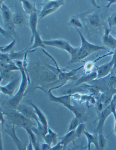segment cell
Wrapping results in <instances>:
<instances>
[{
  "instance_id": "obj_9",
  "label": "cell",
  "mask_w": 116,
  "mask_h": 150,
  "mask_svg": "<svg viewBox=\"0 0 116 150\" xmlns=\"http://www.w3.org/2000/svg\"><path fill=\"white\" fill-rule=\"evenodd\" d=\"M115 106H113L110 103L107 107L105 108L103 111L98 113V123L96 127V131L97 133H103V127L106 119L111 114H112V109Z\"/></svg>"
},
{
  "instance_id": "obj_34",
  "label": "cell",
  "mask_w": 116,
  "mask_h": 150,
  "mask_svg": "<svg viewBox=\"0 0 116 150\" xmlns=\"http://www.w3.org/2000/svg\"><path fill=\"white\" fill-rule=\"evenodd\" d=\"M63 149H64L63 146L59 142L54 145L53 147H51V150H62Z\"/></svg>"
},
{
  "instance_id": "obj_39",
  "label": "cell",
  "mask_w": 116,
  "mask_h": 150,
  "mask_svg": "<svg viewBox=\"0 0 116 150\" xmlns=\"http://www.w3.org/2000/svg\"><path fill=\"white\" fill-rule=\"evenodd\" d=\"M111 104H112L113 106L116 107V94L113 96V98H112V101L111 103Z\"/></svg>"
},
{
  "instance_id": "obj_21",
  "label": "cell",
  "mask_w": 116,
  "mask_h": 150,
  "mask_svg": "<svg viewBox=\"0 0 116 150\" xmlns=\"http://www.w3.org/2000/svg\"><path fill=\"white\" fill-rule=\"evenodd\" d=\"M76 138L77 137L75 134V130H73L69 132H67V134L61 138L60 143L63 146L64 148L69 144L73 142Z\"/></svg>"
},
{
  "instance_id": "obj_5",
  "label": "cell",
  "mask_w": 116,
  "mask_h": 150,
  "mask_svg": "<svg viewBox=\"0 0 116 150\" xmlns=\"http://www.w3.org/2000/svg\"><path fill=\"white\" fill-rule=\"evenodd\" d=\"M93 85L98 87L103 92L116 88V76L111 72L108 76L101 79H97L91 82Z\"/></svg>"
},
{
  "instance_id": "obj_3",
  "label": "cell",
  "mask_w": 116,
  "mask_h": 150,
  "mask_svg": "<svg viewBox=\"0 0 116 150\" xmlns=\"http://www.w3.org/2000/svg\"><path fill=\"white\" fill-rule=\"evenodd\" d=\"M3 113L7 116L8 119L13 125H17L25 130L31 129L33 127L32 120L24 116L21 112L11 110Z\"/></svg>"
},
{
  "instance_id": "obj_33",
  "label": "cell",
  "mask_w": 116,
  "mask_h": 150,
  "mask_svg": "<svg viewBox=\"0 0 116 150\" xmlns=\"http://www.w3.org/2000/svg\"><path fill=\"white\" fill-rule=\"evenodd\" d=\"M112 58L111 59V62H112L113 65V68H116V49L113 50L112 54Z\"/></svg>"
},
{
  "instance_id": "obj_2",
  "label": "cell",
  "mask_w": 116,
  "mask_h": 150,
  "mask_svg": "<svg viewBox=\"0 0 116 150\" xmlns=\"http://www.w3.org/2000/svg\"><path fill=\"white\" fill-rule=\"evenodd\" d=\"M16 64L18 66L21 74V80L19 89L16 94L11 98L9 101V104L13 108H16L18 107L23 97L27 88V85L30 81L29 76L26 69L23 65V62L21 60L15 61Z\"/></svg>"
},
{
  "instance_id": "obj_38",
  "label": "cell",
  "mask_w": 116,
  "mask_h": 150,
  "mask_svg": "<svg viewBox=\"0 0 116 150\" xmlns=\"http://www.w3.org/2000/svg\"><path fill=\"white\" fill-rule=\"evenodd\" d=\"M91 4H92V5L94 7H96L98 9H99L100 7V6L97 4L96 2V0H90Z\"/></svg>"
},
{
  "instance_id": "obj_28",
  "label": "cell",
  "mask_w": 116,
  "mask_h": 150,
  "mask_svg": "<svg viewBox=\"0 0 116 150\" xmlns=\"http://www.w3.org/2000/svg\"><path fill=\"white\" fill-rule=\"evenodd\" d=\"M79 119L78 117H76L72 119L70 124H69V127L68 132L75 130L77 127L79 125Z\"/></svg>"
},
{
  "instance_id": "obj_36",
  "label": "cell",
  "mask_w": 116,
  "mask_h": 150,
  "mask_svg": "<svg viewBox=\"0 0 116 150\" xmlns=\"http://www.w3.org/2000/svg\"><path fill=\"white\" fill-rule=\"evenodd\" d=\"M51 146L47 144V143H42L41 145V150H51Z\"/></svg>"
},
{
  "instance_id": "obj_17",
  "label": "cell",
  "mask_w": 116,
  "mask_h": 150,
  "mask_svg": "<svg viewBox=\"0 0 116 150\" xmlns=\"http://www.w3.org/2000/svg\"><path fill=\"white\" fill-rule=\"evenodd\" d=\"M33 44L32 46L29 48L27 51H32L35 50L38 48H42L44 49L46 48V45H45L44 40H42L41 36L40 35L38 31L35 33V35L34 40H33Z\"/></svg>"
},
{
  "instance_id": "obj_16",
  "label": "cell",
  "mask_w": 116,
  "mask_h": 150,
  "mask_svg": "<svg viewBox=\"0 0 116 150\" xmlns=\"http://www.w3.org/2000/svg\"><path fill=\"white\" fill-rule=\"evenodd\" d=\"M83 134L85 135L88 140V150L91 149V144H93L96 150H100L98 145V134H92L85 130Z\"/></svg>"
},
{
  "instance_id": "obj_15",
  "label": "cell",
  "mask_w": 116,
  "mask_h": 150,
  "mask_svg": "<svg viewBox=\"0 0 116 150\" xmlns=\"http://www.w3.org/2000/svg\"><path fill=\"white\" fill-rule=\"evenodd\" d=\"M86 21L89 25L98 28L101 25V20L98 14L95 12L88 14L85 17Z\"/></svg>"
},
{
  "instance_id": "obj_10",
  "label": "cell",
  "mask_w": 116,
  "mask_h": 150,
  "mask_svg": "<svg viewBox=\"0 0 116 150\" xmlns=\"http://www.w3.org/2000/svg\"><path fill=\"white\" fill-rule=\"evenodd\" d=\"M19 79L18 78H14L9 83L5 86L1 85V93L6 95H8L11 98L14 96V91H15L16 87L19 83Z\"/></svg>"
},
{
  "instance_id": "obj_29",
  "label": "cell",
  "mask_w": 116,
  "mask_h": 150,
  "mask_svg": "<svg viewBox=\"0 0 116 150\" xmlns=\"http://www.w3.org/2000/svg\"><path fill=\"white\" fill-rule=\"evenodd\" d=\"M86 125L85 123H81L79 124L78 127L75 130V134H76L77 138H79L81 137V135L83 134V132L85 130Z\"/></svg>"
},
{
  "instance_id": "obj_14",
  "label": "cell",
  "mask_w": 116,
  "mask_h": 150,
  "mask_svg": "<svg viewBox=\"0 0 116 150\" xmlns=\"http://www.w3.org/2000/svg\"><path fill=\"white\" fill-rule=\"evenodd\" d=\"M21 1L23 10L30 15L31 13L37 11L35 1L33 0H19Z\"/></svg>"
},
{
  "instance_id": "obj_35",
  "label": "cell",
  "mask_w": 116,
  "mask_h": 150,
  "mask_svg": "<svg viewBox=\"0 0 116 150\" xmlns=\"http://www.w3.org/2000/svg\"><path fill=\"white\" fill-rule=\"evenodd\" d=\"M112 114H113L114 117V120H115V124H114V132L116 135V107H114L112 109Z\"/></svg>"
},
{
  "instance_id": "obj_7",
  "label": "cell",
  "mask_w": 116,
  "mask_h": 150,
  "mask_svg": "<svg viewBox=\"0 0 116 150\" xmlns=\"http://www.w3.org/2000/svg\"><path fill=\"white\" fill-rule=\"evenodd\" d=\"M44 43L46 46H51L66 51L71 56L74 55L77 51L78 48L73 47L66 40L62 39L51 40H44Z\"/></svg>"
},
{
  "instance_id": "obj_24",
  "label": "cell",
  "mask_w": 116,
  "mask_h": 150,
  "mask_svg": "<svg viewBox=\"0 0 116 150\" xmlns=\"http://www.w3.org/2000/svg\"><path fill=\"white\" fill-rule=\"evenodd\" d=\"M27 51H25V50L19 51L18 52H15L12 51L11 53H8V56L11 60H21V59H24V57L25 56Z\"/></svg>"
},
{
  "instance_id": "obj_11",
  "label": "cell",
  "mask_w": 116,
  "mask_h": 150,
  "mask_svg": "<svg viewBox=\"0 0 116 150\" xmlns=\"http://www.w3.org/2000/svg\"><path fill=\"white\" fill-rule=\"evenodd\" d=\"M38 21V16L37 11L33 12L29 15V25L31 31L30 45L32 44L34 40L35 35L37 32V26Z\"/></svg>"
},
{
  "instance_id": "obj_41",
  "label": "cell",
  "mask_w": 116,
  "mask_h": 150,
  "mask_svg": "<svg viewBox=\"0 0 116 150\" xmlns=\"http://www.w3.org/2000/svg\"><path fill=\"white\" fill-rule=\"evenodd\" d=\"M112 72L116 76V68L113 69Z\"/></svg>"
},
{
  "instance_id": "obj_42",
  "label": "cell",
  "mask_w": 116,
  "mask_h": 150,
  "mask_svg": "<svg viewBox=\"0 0 116 150\" xmlns=\"http://www.w3.org/2000/svg\"><path fill=\"white\" fill-rule=\"evenodd\" d=\"M5 1V0H1V4L3 3V2H4V1Z\"/></svg>"
},
{
  "instance_id": "obj_40",
  "label": "cell",
  "mask_w": 116,
  "mask_h": 150,
  "mask_svg": "<svg viewBox=\"0 0 116 150\" xmlns=\"http://www.w3.org/2000/svg\"><path fill=\"white\" fill-rule=\"evenodd\" d=\"M3 115H4V113L2 112H1V125H2V126H4V122H5L4 118H3Z\"/></svg>"
},
{
  "instance_id": "obj_32",
  "label": "cell",
  "mask_w": 116,
  "mask_h": 150,
  "mask_svg": "<svg viewBox=\"0 0 116 150\" xmlns=\"http://www.w3.org/2000/svg\"><path fill=\"white\" fill-rule=\"evenodd\" d=\"M94 63L92 62H89L86 64L85 65V69L87 72H91V70L93 69L94 67Z\"/></svg>"
},
{
  "instance_id": "obj_30",
  "label": "cell",
  "mask_w": 116,
  "mask_h": 150,
  "mask_svg": "<svg viewBox=\"0 0 116 150\" xmlns=\"http://www.w3.org/2000/svg\"><path fill=\"white\" fill-rule=\"evenodd\" d=\"M109 28L111 29L113 26L116 25V12L113 13L107 19Z\"/></svg>"
},
{
  "instance_id": "obj_19",
  "label": "cell",
  "mask_w": 116,
  "mask_h": 150,
  "mask_svg": "<svg viewBox=\"0 0 116 150\" xmlns=\"http://www.w3.org/2000/svg\"><path fill=\"white\" fill-rule=\"evenodd\" d=\"M43 139L45 140V143H47L50 146H51L52 144L55 145L58 143L57 134L54 132H53L49 126L48 128V133L45 135L43 137Z\"/></svg>"
},
{
  "instance_id": "obj_23",
  "label": "cell",
  "mask_w": 116,
  "mask_h": 150,
  "mask_svg": "<svg viewBox=\"0 0 116 150\" xmlns=\"http://www.w3.org/2000/svg\"><path fill=\"white\" fill-rule=\"evenodd\" d=\"M5 131L6 133H8L10 136H11V137L14 141L15 142L18 149L19 150H21V149H22V144L16 136L15 129L14 128V125H13V127L11 129H5Z\"/></svg>"
},
{
  "instance_id": "obj_12",
  "label": "cell",
  "mask_w": 116,
  "mask_h": 150,
  "mask_svg": "<svg viewBox=\"0 0 116 150\" xmlns=\"http://www.w3.org/2000/svg\"><path fill=\"white\" fill-rule=\"evenodd\" d=\"M97 72V79H101L108 76L111 73L113 68L112 62L110 61L101 66H96Z\"/></svg>"
},
{
  "instance_id": "obj_20",
  "label": "cell",
  "mask_w": 116,
  "mask_h": 150,
  "mask_svg": "<svg viewBox=\"0 0 116 150\" xmlns=\"http://www.w3.org/2000/svg\"><path fill=\"white\" fill-rule=\"evenodd\" d=\"M97 72L96 71H91L88 73L80 77L76 82V84H82L86 82H92L97 79Z\"/></svg>"
},
{
  "instance_id": "obj_6",
  "label": "cell",
  "mask_w": 116,
  "mask_h": 150,
  "mask_svg": "<svg viewBox=\"0 0 116 150\" xmlns=\"http://www.w3.org/2000/svg\"><path fill=\"white\" fill-rule=\"evenodd\" d=\"M48 95H49L50 99L51 101L63 104L64 106H65L70 111H72V112H73L74 114L75 115L76 117H78L79 119L82 118V113L79 112V111L77 108H75L74 106L71 105V99H70L71 95L68 94V95H64V96H60V97H56L53 95L50 91L48 92Z\"/></svg>"
},
{
  "instance_id": "obj_37",
  "label": "cell",
  "mask_w": 116,
  "mask_h": 150,
  "mask_svg": "<svg viewBox=\"0 0 116 150\" xmlns=\"http://www.w3.org/2000/svg\"><path fill=\"white\" fill-rule=\"evenodd\" d=\"M106 1L108 2V4L106 6V7L108 8H109L112 4L116 3V0H106Z\"/></svg>"
},
{
  "instance_id": "obj_18",
  "label": "cell",
  "mask_w": 116,
  "mask_h": 150,
  "mask_svg": "<svg viewBox=\"0 0 116 150\" xmlns=\"http://www.w3.org/2000/svg\"><path fill=\"white\" fill-rule=\"evenodd\" d=\"M27 103H28L29 105H30L34 109L35 112V113L37 115V117H38L40 122L43 126L48 127V122H47V119H46V117H45V116L44 113L41 112V110L38 108L35 104H34L32 101L30 100V101H27Z\"/></svg>"
},
{
  "instance_id": "obj_26",
  "label": "cell",
  "mask_w": 116,
  "mask_h": 150,
  "mask_svg": "<svg viewBox=\"0 0 116 150\" xmlns=\"http://www.w3.org/2000/svg\"><path fill=\"white\" fill-rule=\"evenodd\" d=\"M24 16L21 13H16L13 14V22L14 25H21L24 22Z\"/></svg>"
},
{
  "instance_id": "obj_27",
  "label": "cell",
  "mask_w": 116,
  "mask_h": 150,
  "mask_svg": "<svg viewBox=\"0 0 116 150\" xmlns=\"http://www.w3.org/2000/svg\"><path fill=\"white\" fill-rule=\"evenodd\" d=\"M98 145L100 150H103L107 143V139L104 137L103 133L98 134Z\"/></svg>"
},
{
  "instance_id": "obj_22",
  "label": "cell",
  "mask_w": 116,
  "mask_h": 150,
  "mask_svg": "<svg viewBox=\"0 0 116 150\" xmlns=\"http://www.w3.org/2000/svg\"><path fill=\"white\" fill-rule=\"evenodd\" d=\"M68 25L74 27L75 29L83 28V25L78 15L72 16L68 22Z\"/></svg>"
},
{
  "instance_id": "obj_43",
  "label": "cell",
  "mask_w": 116,
  "mask_h": 150,
  "mask_svg": "<svg viewBox=\"0 0 116 150\" xmlns=\"http://www.w3.org/2000/svg\"><path fill=\"white\" fill-rule=\"evenodd\" d=\"M115 34L116 35V32H115Z\"/></svg>"
},
{
  "instance_id": "obj_25",
  "label": "cell",
  "mask_w": 116,
  "mask_h": 150,
  "mask_svg": "<svg viewBox=\"0 0 116 150\" xmlns=\"http://www.w3.org/2000/svg\"><path fill=\"white\" fill-rule=\"evenodd\" d=\"M16 40V39H12V41L9 44L5 46H1V52L3 53H9L13 51V49L15 47Z\"/></svg>"
},
{
  "instance_id": "obj_31",
  "label": "cell",
  "mask_w": 116,
  "mask_h": 150,
  "mask_svg": "<svg viewBox=\"0 0 116 150\" xmlns=\"http://www.w3.org/2000/svg\"><path fill=\"white\" fill-rule=\"evenodd\" d=\"M1 35H3L4 38H7V39H9V38H11L12 40L13 38L12 37V32L11 30H9L7 29H5V28H2V26H1Z\"/></svg>"
},
{
  "instance_id": "obj_44",
  "label": "cell",
  "mask_w": 116,
  "mask_h": 150,
  "mask_svg": "<svg viewBox=\"0 0 116 150\" xmlns=\"http://www.w3.org/2000/svg\"><path fill=\"white\" fill-rule=\"evenodd\" d=\"M98 2V1H99V0H97Z\"/></svg>"
},
{
  "instance_id": "obj_1",
  "label": "cell",
  "mask_w": 116,
  "mask_h": 150,
  "mask_svg": "<svg viewBox=\"0 0 116 150\" xmlns=\"http://www.w3.org/2000/svg\"><path fill=\"white\" fill-rule=\"evenodd\" d=\"M76 30L78 32L80 36L81 42V46L79 48H78V49L76 53L74 55L71 56V59L69 61L68 64L77 63L88 57L94 52L106 49V48L104 46H100L90 43L85 39L81 31L78 29H76Z\"/></svg>"
},
{
  "instance_id": "obj_4",
  "label": "cell",
  "mask_w": 116,
  "mask_h": 150,
  "mask_svg": "<svg viewBox=\"0 0 116 150\" xmlns=\"http://www.w3.org/2000/svg\"><path fill=\"white\" fill-rule=\"evenodd\" d=\"M65 0H50L44 1L43 3L38 5L42 6L41 11L39 13L40 19L50 15L57 11L61 6L64 5Z\"/></svg>"
},
{
  "instance_id": "obj_8",
  "label": "cell",
  "mask_w": 116,
  "mask_h": 150,
  "mask_svg": "<svg viewBox=\"0 0 116 150\" xmlns=\"http://www.w3.org/2000/svg\"><path fill=\"white\" fill-rule=\"evenodd\" d=\"M1 11L5 29L14 31L15 25L13 23V14L11 9L3 2L1 4Z\"/></svg>"
},
{
  "instance_id": "obj_45",
  "label": "cell",
  "mask_w": 116,
  "mask_h": 150,
  "mask_svg": "<svg viewBox=\"0 0 116 150\" xmlns=\"http://www.w3.org/2000/svg\"><path fill=\"white\" fill-rule=\"evenodd\" d=\"M44 1H50V0H44Z\"/></svg>"
},
{
  "instance_id": "obj_13",
  "label": "cell",
  "mask_w": 116,
  "mask_h": 150,
  "mask_svg": "<svg viewBox=\"0 0 116 150\" xmlns=\"http://www.w3.org/2000/svg\"><path fill=\"white\" fill-rule=\"evenodd\" d=\"M111 31V29L109 28L105 29L103 37V41L106 46L114 50L116 49V39L110 34Z\"/></svg>"
}]
</instances>
